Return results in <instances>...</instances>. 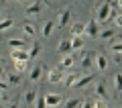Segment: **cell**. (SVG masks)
<instances>
[{"label":"cell","instance_id":"obj_1","mask_svg":"<svg viewBox=\"0 0 122 108\" xmlns=\"http://www.w3.org/2000/svg\"><path fill=\"white\" fill-rule=\"evenodd\" d=\"M43 8H45V2H43V0H35V2H30V4L26 6L25 14H26V16H35V14H39Z\"/></svg>","mask_w":122,"mask_h":108},{"label":"cell","instance_id":"obj_2","mask_svg":"<svg viewBox=\"0 0 122 108\" xmlns=\"http://www.w3.org/2000/svg\"><path fill=\"white\" fill-rule=\"evenodd\" d=\"M86 35L87 37H98V35H100V22H98V18H90V21H87Z\"/></svg>","mask_w":122,"mask_h":108},{"label":"cell","instance_id":"obj_3","mask_svg":"<svg viewBox=\"0 0 122 108\" xmlns=\"http://www.w3.org/2000/svg\"><path fill=\"white\" fill-rule=\"evenodd\" d=\"M8 47L10 49H26V51H29V43H26L22 37H12V39H8Z\"/></svg>","mask_w":122,"mask_h":108},{"label":"cell","instance_id":"obj_4","mask_svg":"<svg viewBox=\"0 0 122 108\" xmlns=\"http://www.w3.org/2000/svg\"><path fill=\"white\" fill-rule=\"evenodd\" d=\"M63 78H65L63 71H59V69H51L49 76H47V82L49 84H63Z\"/></svg>","mask_w":122,"mask_h":108},{"label":"cell","instance_id":"obj_5","mask_svg":"<svg viewBox=\"0 0 122 108\" xmlns=\"http://www.w3.org/2000/svg\"><path fill=\"white\" fill-rule=\"evenodd\" d=\"M45 102H47V108H57L63 102V98L59 94H45Z\"/></svg>","mask_w":122,"mask_h":108},{"label":"cell","instance_id":"obj_6","mask_svg":"<svg viewBox=\"0 0 122 108\" xmlns=\"http://www.w3.org/2000/svg\"><path fill=\"white\" fill-rule=\"evenodd\" d=\"M43 63H37L35 65V67H33V69H30V74H29V80H30V82H39V80H41V76H43Z\"/></svg>","mask_w":122,"mask_h":108},{"label":"cell","instance_id":"obj_7","mask_svg":"<svg viewBox=\"0 0 122 108\" xmlns=\"http://www.w3.org/2000/svg\"><path fill=\"white\" fill-rule=\"evenodd\" d=\"M10 57H12V61H14V59H29V61H30L29 51H26V49H10Z\"/></svg>","mask_w":122,"mask_h":108},{"label":"cell","instance_id":"obj_8","mask_svg":"<svg viewBox=\"0 0 122 108\" xmlns=\"http://www.w3.org/2000/svg\"><path fill=\"white\" fill-rule=\"evenodd\" d=\"M59 67H61V69L73 67V55H71V53H65V55L61 57V61H59Z\"/></svg>","mask_w":122,"mask_h":108},{"label":"cell","instance_id":"obj_9","mask_svg":"<svg viewBox=\"0 0 122 108\" xmlns=\"http://www.w3.org/2000/svg\"><path fill=\"white\" fill-rule=\"evenodd\" d=\"M57 51L59 53H71V39H61L57 45Z\"/></svg>","mask_w":122,"mask_h":108},{"label":"cell","instance_id":"obj_10","mask_svg":"<svg viewBox=\"0 0 122 108\" xmlns=\"http://www.w3.org/2000/svg\"><path fill=\"white\" fill-rule=\"evenodd\" d=\"M94 57H96V55H94L92 51H86V53L81 55V67H83V69H87L92 63H94Z\"/></svg>","mask_w":122,"mask_h":108},{"label":"cell","instance_id":"obj_11","mask_svg":"<svg viewBox=\"0 0 122 108\" xmlns=\"http://www.w3.org/2000/svg\"><path fill=\"white\" fill-rule=\"evenodd\" d=\"M94 82V76H83V78H77V82L73 84V88H86V86H90V84Z\"/></svg>","mask_w":122,"mask_h":108},{"label":"cell","instance_id":"obj_12","mask_svg":"<svg viewBox=\"0 0 122 108\" xmlns=\"http://www.w3.org/2000/svg\"><path fill=\"white\" fill-rule=\"evenodd\" d=\"M71 35H73V37H83V35H86V25H83V22H75V25L71 27Z\"/></svg>","mask_w":122,"mask_h":108},{"label":"cell","instance_id":"obj_13","mask_svg":"<svg viewBox=\"0 0 122 108\" xmlns=\"http://www.w3.org/2000/svg\"><path fill=\"white\" fill-rule=\"evenodd\" d=\"M69 18H71V10L69 8H65L63 12H61V16H59V29H63V27H67V22H69Z\"/></svg>","mask_w":122,"mask_h":108},{"label":"cell","instance_id":"obj_14","mask_svg":"<svg viewBox=\"0 0 122 108\" xmlns=\"http://www.w3.org/2000/svg\"><path fill=\"white\" fill-rule=\"evenodd\" d=\"M94 63H96V67L100 69V71H104V69L108 67V59H106L104 55H96L94 57Z\"/></svg>","mask_w":122,"mask_h":108},{"label":"cell","instance_id":"obj_15","mask_svg":"<svg viewBox=\"0 0 122 108\" xmlns=\"http://www.w3.org/2000/svg\"><path fill=\"white\" fill-rule=\"evenodd\" d=\"M22 33L26 35V37H35L37 35V29L33 22H22Z\"/></svg>","mask_w":122,"mask_h":108},{"label":"cell","instance_id":"obj_16","mask_svg":"<svg viewBox=\"0 0 122 108\" xmlns=\"http://www.w3.org/2000/svg\"><path fill=\"white\" fill-rule=\"evenodd\" d=\"M14 71H18V74H22L26 69V65H29V59H14Z\"/></svg>","mask_w":122,"mask_h":108},{"label":"cell","instance_id":"obj_17","mask_svg":"<svg viewBox=\"0 0 122 108\" xmlns=\"http://www.w3.org/2000/svg\"><path fill=\"white\" fill-rule=\"evenodd\" d=\"M96 96H98V98H108V92H106V84L104 82H98L96 84Z\"/></svg>","mask_w":122,"mask_h":108},{"label":"cell","instance_id":"obj_18","mask_svg":"<svg viewBox=\"0 0 122 108\" xmlns=\"http://www.w3.org/2000/svg\"><path fill=\"white\" fill-rule=\"evenodd\" d=\"M53 27H55V22H53V21H45V25H43V37H45V39H49V37H51Z\"/></svg>","mask_w":122,"mask_h":108},{"label":"cell","instance_id":"obj_19","mask_svg":"<svg viewBox=\"0 0 122 108\" xmlns=\"http://www.w3.org/2000/svg\"><path fill=\"white\" fill-rule=\"evenodd\" d=\"M114 35H116L114 29H106V31H102L98 37H102V41H110V39H114Z\"/></svg>","mask_w":122,"mask_h":108},{"label":"cell","instance_id":"obj_20","mask_svg":"<svg viewBox=\"0 0 122 108\" xmlns=\"http://www.w3.org/2000/svg\"><path fill=\"white\" fill-rule=\"evenodd\" d=\"M12 25H14V21H12V18H2V21H0V33L8 31Z\"/></svg>","mask_w":122,"mask_h":108},{"label":"cell","instance_id":"obj_21","mask_svg":"<svg viewBox=\"0 0 122 108\" xmlns=\"http://www.w3.org/2000/svg\"><path fill=\"white\" fill-rule=\"evenodd\" d=\"M81 47H83V39L71 35V51H73V49H81Z\"/></svg>","mask_w":122,"mask_h":108},{"label":"cell","instance_id":"obj_22","mask_svg":"<svg viewBox=\"0 0 122 108\" xmlns=\"http://www.w3.org/2000/svg\"><path fill=\"white\" fill-rule=\"evenodd\" d=\"M77 78H79L77 74H67L65 78H63V84H65V86H73V84L77 82Z\"/></svg>","mask_w":122,"mask_h":108},{"label":"cell","instance_id":"obj_23","mask_svg":"<svg viewBox=\"0 0 122 108\" xmlns=\"http://www.w3.org/2000/svg\"><path fill=\"white\" fill-rule=\"evenodd\" d=\"M114 88H116V92L122 96V74H116V76H114Z\"/></svg>","mask_w":122,"mask_h":108},{"label":"cell","instance_id":"obj_24","mask_svg":"<svg viewBox=\"0 0 122 108\" xmlns=\"http://www.w3.org/2000/svg\"><path fill=\"white\" fill-rule=\"evenodd\" d=\"M39 53H41V43H35L33 47L29 49V57H30V59H35V57L39 55Z\"/></svg>","mask_w":122,"mask_h":108},{"label":"cell","instance_id":"obj_25","mask_svg":"<svg viewBox=\"0 0 122 108\" xmlns=\"http://www.w3.org/2000/svg\"><path fill=\"white\" fill-rule=\"evenodd\" d=\"M81 102H83V100H79V98H71V100H67V102H65V108H79V106H81Z\"/></svg>","mask_w":122,"mask_h":108},{"label":"cell","instance_id":"obj_26","mask_svg":"<svg viewBox=\"0 0 122 108\" xmlns=\"http://www.w3.org/2000/svg\"><path fill=\"white\" fill-rule=\"evenodd\" d=\"M35 100H37V92L35 90H29V92H26V96H25V102L26 104H35Z\"/></svg>","mask_w":122,"mask_h":108},{"label":"cell","instance_id":"obj_27","mask_svg":"<svg viewBox=\"0 0 122 108\" xmlns=\"http://www.w3.org/2000/svg\"><path fill=\"white\" fill-rule=\"evenodd\" d=\"M35 108H47V102H45V94H39V96H37Z\"/></svg>","mask_w":122,"mask_h":108},{"label":"cell","instance_id":"obj_28","mask_svg":"<svg viewBox=\"0 0 122 108\" xmlns=\"http://www.w3.org/2000/svg\"><path fill=\"white\" fill-rule=\"evenodd\" d=\"M110 51L116 53V55H122V43H112L110 45Z\"/></svg>","mask_w":122,"mask_h":108},{"label":"cell","instance_id":"obj_29","mask_svg":"<svg viewBox=\"0 0 122 108\" xmlns=\"http://www.w3.org/2000/svg\"><path fill=\"white\" fill-rule=\"evenodd\" d=\"M8 82L12 84V86H14V84H18V82H20V74H18V71H14V74H10V76H8Z\"/></svg>","mask_w":122,"mask_h":108},{"label":"cell","instance_id":"obj_30","mask_svg":"<svg viewBox=\"0 0 122 108\" xmlns=\"http://www.w3.org/2000/svg\"><path fill=\"white\" fill-rule=\"evenodd\" d=\"M94 108H108V104H106L104 98H100L98 102H94Z\"/></svg>","mask_w":122,"mask_h":108},{"label":"cell","instance_id":"obj_31","mask_svg":"<svg viewBox=\"0 0 122 108\" xmlns=\"http://www.w3.org/2000/svg\"><path fill=\"white\" fill-rule=\"evenodd\" d=\"M81 108H94V102H92V100H83V102H81Z\"/></svg>","mask_w":122,"mask_h":108},{"label":"cell","instance_id":"obj_32","mask_svg":"<svg viewBox=\"0 0 122 108\" xmlns=\"http://www.w3.org/2000/svg\"><path fill=\"white\" fill-rule=\"evenodd\" d=\"M114 22H116V27H122V14H116V18H114Z\"/></svg>","mask_w":122,"mask_h":108},{"label":"cell","instance_id":"obj_33","mask_svg":"<svg viewBox=\"0 0 122 108\" xmlns=\"http://www.w3.org/2000/svg\"><path fill=\"white\" fill-rule=\"evenodd\" d=\"M0 90H6V82L4 80H0Z\"/></svg>","mask_w":122,"mask_h":108},{"label":"cell","instance_id":"obj_34","mask_svg":"<svg viewBox=\"0 0 122 108\" xmlns=\"http://www.w3.org/2000/svg\"><path fill=\"white\" fill-rule=\"evenodd\" d=\"M0 80H4V67L0 65Z\"/></svg>","mask_w":122,"mask_h":108},{"label":"cell","instance_id":"obj_35","mask_svg":"<svg viewBox=\"0 0 122 108\" xmlns=\"http://www.w3.org/2000/svg\"><path fill=\"white\" fill-rule=\"evenodd\" d=\"M8 108H18V104H16V102H12V104L8 106Z\"/></svg>","mask_w":122,"mask_h":108},{"label":"cell","instance_id":"obj_36","mask_svg":"<svg viewBox=\"0 0 122 108\" xmlns=\"http://www.w3.org/2000/svg\"><path fill=\"white\" fill-rule=\"evenodd\" d=\"M116 4H118V8H122V0H118V2H116Z\"/></svg>","mask_w":122,"mask_h":108},{"label":"cell","instance_id":"obj_37","mask_svg":"<svg viewBox=\"0 0 122 108\" xmlns=\"http://www.w3.org/2000/svg\"><path fill=\"white\" fill-rule=\"evenodd\" d=\"M0 102H2V90H0Z\"/></svg>","mask_w":122,"mask_h":108},{"label":"cell","instance_id":"obj_38","mask_svg":"<svg viewBox=\"0 0 122 108\" xmlns=\"http://www.w3.org/2000/svg\"><path fill=\"white\" fill-rule=\"evenodd\" d=\"M18 2H26V0H18Z\"/></svg>","mask_w":122,"mask_h":108},{"label":"cell","instance_id":"obj_39","mask_svg":"<svg viewBox=\"0 0 122 108\" xmlns=\"http://www.w3.org/2000/svg\"><path fill=\"white\" fill-rule=\"evenodd\" d=\"M0 2H2V0H0Z\"/></svg>","mask_w":122,"mask_h":108}]
</instances>
